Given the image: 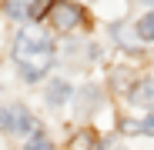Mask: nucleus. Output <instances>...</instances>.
Returning <instances> with one entry per match:
<instances>
[{"instance_id":"obj_1","label":"nucleus","mask_w":154,"mask_h":150,"mask_svg":"<svg viewBox=\"0 0 154 150\" xmlns=\"http://www.w3.org/2000/svg\"><path fill=\"white\" fill-rule=\"evenodd\" d=\"M14 60L20 67V73L27 80H40L47 67L54 63V47H50L47 34H37V30H23L14 43Z\"/></svg>"},{"instance_id":"obj_2","label":"nucleus","mask_w":154,"mask_h":150,"mask_svg":"<svg viewBox=\"0 0 154 150\" xmlns=\"http://www.w3.org/2000/svg\"><path fill=\"white\" fill-rule=\"evenodd\" d=\"M50 23H54V30H74L77 23L84 20V10L77 7V4H54L47 10Z\"/></svg>"},{"instance_id":"obj_3","label":"nucleus","mask_w":154,"mask_h":150,"mask_svg":"<svg viewBox=\"0 0 154 150\" xmlns=\"http://www.w3.org/2000/svg\"><path fill=\"white\" fill-rule=\"evenodd\" d=\"M7 130H34V117L27 113V107H7Z\"/></svg>"},{"instance_id":"obj_4","label":"nucleus","mask_w":154,"mask_h":150,"mask_svg":"<svg viewBox=\"0 0 154 150\" xmlns=\"http://www.w3.org/2000/svg\"><path fill=\"white\" fill-rule=\"evenodd\" d=\"M67 97H70V84H64V80H54L47 87V100L50 104H64Z\"/></svg>"},{"instance_id":"obj_5","label":"nucleus","mask_w":154,"mask_h":150,"mask_svg":"<svg viewBox=\"0 0 154 150\" xmlns=\"http://www.w3.org/2000/svg\"><path fill=\"white\" fill-rule=\"evenodd\" d=\"M94 147H97V137L91 130H81L77 137H70V147L67 150H94Z\"/></svg>"},{"instance_id":"obj_6","label":"nucleus","mask_w":154,"mask_h":150,"mask_svg":"<svg viewBox=\"0 0 154 150\" xmlns=\"http://www.w3.org/2000/svg\"><path fill=\"white\" fill-rule=\"evenodd\" d=\"M137 37H141V40H154V10L141 17V23H137Z\"/></svg>"},{"instance_id":"obj_7","label":"nucleus","mask_w":154,"mask_h":150,"mask_svg":"<svg viewBox=\"0 0 154 150\" xmlns=\"http://www.w3.org/2000/svg\"><path fill=\"white\" fill-rule=\"evenodd\" d=\"M134 97L141 100V104H151L154 100V80H141V87L134 90Z\"/></svg>"},{"instance_id":"obj_8","label":"nucleus","mask_w":154,"mask_h":150,"mask_svg":"<svg viewBox=\"0 0 154 150\" xmlns=\"http://www.w3.org/2000/svg\"><path fill=\"white\" fill-rule=\"evenodd\" d=\"M23 150H54V147H50V140H47L44 134H34V137H30V143L23 147Z\"/></svg>"},{"instance_id":"obj_9","label":"nucleus","mask_w":154,"mask_h":150,"mask_svg":"<svg viewBox=\"0 0 154 150\" xmlns=\"http://www.w3.org/2000/svg\"><path fill=\"white\" fill-rule=\"evenodd\" d=\"M7 13L14 20H23V17H27V4H7Z\"/></svg>"},{"instance_id":"obj_10","label":"nucleus","mask_w":154,"mask_h":150,"mask_svg":"<svg viewBox=\"0 0 154 150\" xmlns=\"http://www.w3.org/2000/svg\"><path fill=\"white\" fill-rule=\"evenodd\" d=\"M141 134L154 137V113H147V117H144V123H141Z\"/></svg>"},{"instance_id":"obj_11","label":"nucleus","mask_w":154,"mask_h":150,"mask_svg":"<svg viewBox=\"0 0 154 150\" xmlns=\"http://www.w3.org/2000/svg\"><path fill=\"white\" fill-rule=\"evenodd\" d=\"M0 127H7V110L0 107Z\"/></svg>"},{"instance_id":"obj_12","label":"nucleus","mask_w":154,"mask_h":150,"mask_svg":"<svg viewBox=\"0 0 154 150\" xmlns=\"http://www.w3.org/2000/svg\"><path fill=\"white\" fill-rule=\"evenodd\" d=\"M114 150H121V147H114Z\"/></svg>"}]
</instances>
